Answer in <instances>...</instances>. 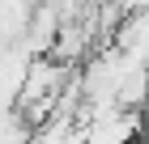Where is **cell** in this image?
Returning <instances> with one entry per match:
<instances>
[{"label": "cell", "mask_w": 149, "mask_h": 144, "mask_svg": "<svg viewBox=\"0 0 149 144\" xmlns=\"http://www.w3.org/2000/svg\"><path fill=\"white\" fill-rule=\"evenodd\" d=\"M34 13H38V0H0V47L26 43Z\"/></svg>", "instance_id": "obj_1"}, {"label": "cell", "mask_w": 149, "mask_h": 144, "mask_svg": "<svg viewBox=\"0 0 149 144\" xmlns=\"http://www.w3.org/2000/svg\"><path fill=\"white\" fill-rule=\"evenodd\" d=\"M115 47H119L128 59L149 64V9H136L124 25H119V34H115Z\"/></svg>", "instance_id": "obj_2"}, {"label": "cell", "mask_w": 149, "mask_h": 144, "mask_svg": "<svg viewBox=\"0 0 149 144\" xmlns=\"http://www.w3.org/2000/svg\"><path fill=\"white\" fill-rule=\"evenodd\" d=\"M141 132L149 136V106H145V114H141Z\"/></svg>", "instance_id": "obj_3"}]
</instances>
